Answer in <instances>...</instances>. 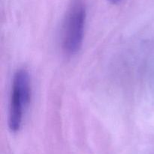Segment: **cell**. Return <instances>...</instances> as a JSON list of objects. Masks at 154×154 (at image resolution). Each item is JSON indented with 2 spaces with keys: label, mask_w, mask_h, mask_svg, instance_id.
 Masks as SVG:
<instances>
[{
  "label": "cell",
  "mask_w": 154,
  "mask_h": 154,
  "mask_svg": "<svg viewBox=\"0 0 154 154\" xmlns=\"http://www.w3.org/2000/svg\"><path fill=\"white\" fill-rule=\"evenodd\" d=\"M30 98L29 74L26 69H20L15 72L12 81L8 113V126L11 132H17L20 129Z\"/></svg>",
  "instance_id": "7a4b0ae2"
},
{
  "label": "cell",
  "mask_w": 154,
  "mask_h": 154,
  "mask_svg": "<svg viewBox=\"0 0 154 154\" xmlns=\"http://www.w3.org/2000/svg\"><path fill=\"white\" fill-rule=\"evenodd\" d=\"M109 1V2L112 3V4H118V3L121 2L123 0H108Z\"/></svg>",
  "instance_id": "3957f363"
},
{
  "label": "cell",
  "mask_w": 154,
  "mask_h": 154,
  "mask_svg": "<svg viewBox=\"0 0 154 154\" xmlns=\"http://www.w3.org/2000/svg\"><path fill=\"white\" fill-rule=\"evenodd\" d=\"M85 21L86 6L84 1L72 0L64 17L61 34L62 48L68 55H74L81 49Z\"/></svg>",
  "instance_id": "6da1fadb"
}]
</instances>
